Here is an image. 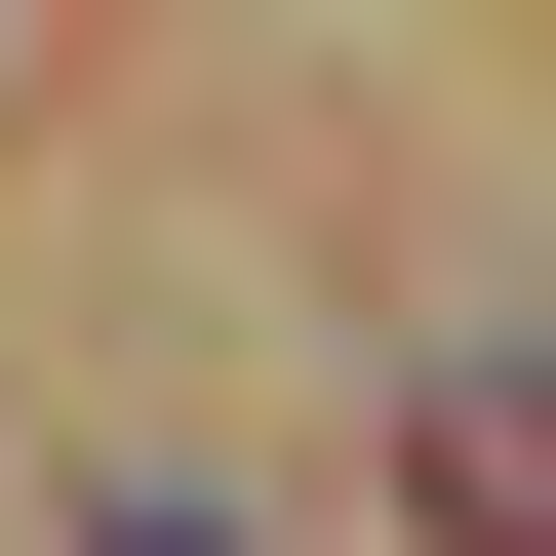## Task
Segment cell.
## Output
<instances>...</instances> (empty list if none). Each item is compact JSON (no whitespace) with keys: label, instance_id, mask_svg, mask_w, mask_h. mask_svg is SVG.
Returning <instances> with one entry per match:
<instances>
[{"label":"cell","instance_id":"cell-1","mask_svg":"<svg viewBox=\"0 0 556 556\" xmlns=\"http://www.w3.org/2000/svg\"><path fill=\"white\" fill-rule=\"evenodd\" d=\"M397 477H438V556H556V358H477V397H438Z\"/></svg>","mask_w":556,"mask_h":556}]
</instances>
